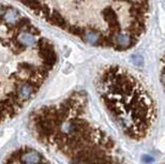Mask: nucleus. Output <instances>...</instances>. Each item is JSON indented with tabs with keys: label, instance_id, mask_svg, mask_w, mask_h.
<instances>
[{
	"label": "nucleus",
	"instance_id": "obj_2",
	"mask_svg": "<svg viewBox=\"0 0 165 164\" xmlns=\"http://www.w3.org/2000/svg\"><path fill=\"white\" fill-rule=\"evenodd\" d=\"M45 21L91 45L132 47L146 27L148 0H20Z\"/></svg>",
	"mask_w": 165,
	"mask_h": 164
},
{
	"label": "nucleus",
	"instance_id": "obj_5",
	"mask_svg": "<svg viewBox=\"0 0 165 164\" xmlns=\"http://www.w3.org/2000/svg\"><path fill=\"white\" fill-rule=\"evenodd\" d=\"M8 163H41V162H47L43 159L36 150L31 148H23L17 150L13 155L12 159L8 160Z\"/></svg>",
	"mask_w": 165,
	"mask_h": 164
},
{
	"label": "nucleus",
	"instance_id": "obj_1",
	"mask_svg": "<svg viewBox=\"0 0 165 164\" xmlns=\"http://www.w3.org/2000/svg\"><path fill=\"white\" fill-rule=\"evenodd\" d=\"M56 62L54 45L29 18L0 3V122L36 96Z\"/></svg>",
	"mask_w": 165,
	"mask_h": 164
},
{
	"label": "nucleus",
	"instance_id": "obj_4",
	"mask_svg": "<svg viewBox=\"0 0 165 164\" xmlns=\"http://www.w3.org/2000/svg\"><path fill=\"white\" fill-rule=\"evenodd\" d=\"M98 90L121 130L132 139L144 138L156 111L152 100L135 76L119 67H108L98 80Z\"/></svg>",
	"mask_w": 165,
	"mask_h": 164
},
{
	"label": "nucleus",
	"instance_id": "obj_3",
	"mask_svg": "<svg viewBox=\"0 0 165 164\" xmlns=\"http://www.w3.org/2000/svg\"><path fill=\"white\" fill-rule=\"evenodd\" d=\"M86 98L74 94L56 105L39 108L30 122L39 142L72 162H116L114 143L86 119Z\"/></svg>",
	"mask_w": 165,
	"mask_h": 164
}]
</instances>
